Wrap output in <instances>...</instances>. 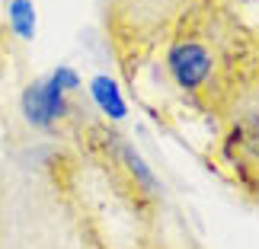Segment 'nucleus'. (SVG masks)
I'll use <instances>...</instances> for the list:
<instances>
[{"label": "nucleus", "instance_id": "nucleus-1", "mask_svg": "<svg viewBox=\"0 0 259 249\" xmlns=\"http://www.w3.org/2000/svg\"><path fill=\"white\" fill-rule=\"evenodd\" d=\"M166 74L189 96H221L224 86V55L208 35L183 32L166 48Z\"/></svg>", "mask_w": 259, "mask_h": 249}, {"label": "nucleus", "instance_id": "nucleus-2", "mask_svg": "<svg viewBox=\"0 0 259 249\" xmlns=\"http://www.w3.org/2000/svg\"><path fill=\"white\" fill-rule=\"evenodd\" d=\"M19 109H23V118L38 131H52L58 122H64L71 115V99L61 86H58L52 77H38L23 89V99H19Z\"/></svg>", "mask_w": 259, "mask_h": 249}, {"label": "nucleus", "instance_id": "nucleus-3", "mask_svg": "<svg viewBox=\"0 0 259 249\" xmlns=\"http://www.w3.org/2000/svg\"><path fill=\"white\" fill-rule=\"evenodd\" d=\"M231 154L259 166V93H243L231 112Z\"/></svg>", "mask_w": 259, "mask_h": 249}, {"label": "nucleus", "instance_id": "nucleus-4", "mask_svg": "<svg viewBox=\"0 0 259 249\" xmlns=\"http://www.w3.org/2000/svg\"><path fill=\"white\" fill-rule=\"evenodd\" d=\"M90 99H93L96 109L106 118H112V122H122L128 115V103H125L122 89H118V83L112 77H106V74H96L93 80H90Z\"/></svg>", "mask_w": 259, "mask_h": 249}, {"label": "nucleus", "instance_id": "nucleus-5", "mask_svg": "<svg viewBox=\"0 0 259 249\" xmlns=\"http://www.w3.org/2000/svg\"><path fill=\"white\" fill-rule=\"evenodd\" d=\"M10 29L16 32V38H35V4L32 0H10Z\"/></svg>", "mask_w": 259, "mask_h": 249}, {"label": "nucleus", "instance_id": "nucleus-6", "mask_svg": "<svg viewBox=\"0 0 259 249\" xmlns=\"http://www.w3.org/2000/svg\"><path fill=\"white\" fill-rule=\"evenodd\" d=\"M48 77H52V80H55L58 86H61L64 93H67V96H71V93H77V89H80V74H77L74 67H67V64L55 67V71L48 74Z\"/></svg>", "mask_w": 259, "mask_h": 249}]
</instances>
